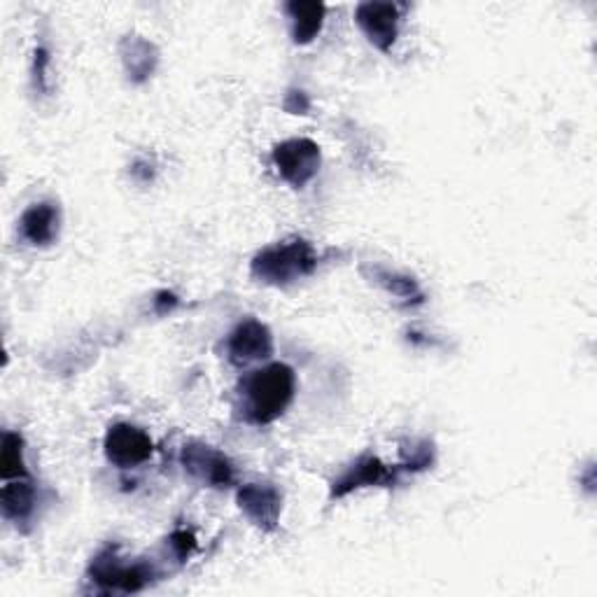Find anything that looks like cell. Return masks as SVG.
Wrapping results in <instances>:
<instances>
[{"label": "cell", "mask_w": 597, "mask_h": 597, "mask_svg": "<svg viewBox=\"0 0 597 597\" xmlns=\"http://www.w3.org/2000/svg\"><path fill=\"white\" fill-rule=\"evenodd\" d=\"M296 376L288 364H267L241 380V413L247 423L269 425L278 421L294 400Z\"/></svg>", "instance_id": "1"}, {"label": "cell", "mask_w": 597, "mask_h": 597, "mask_svg": "<svg viewBox=\"0 0 597 597\" xmlns=\"http://www.w3.org/2000/svg\"><path fill=\"white\" fill-rule=\"evenodd\" d=\"M315 267H318V255L310 243L294 239L261 251L253 261V276L269 285H290L310 276Z\"/></svg>", "instance_id": "2"}, {"label": "cell", "mask_w": 597, "mask_h": 597, "mask_svg": "<svg viewBox=\"0 0 597 597\" xmlns=\"http://www.w3.org/2000/svg\"><path fill=\"white\" fill-rule=\"evenodd\" d=\"M320 147L310 138H292L273 149V163L285 182L302 190L320 171Z\"/></svg>", "instance_id": "3"}, {"label": "cell", "mask_w": 597, "mask_h": 597, "mask_svg": "<svg viewBox=\"0 0 597 597\" xmlns=\"http://www.w3.org/2000/svg\"><path fill=\"white\" fill-rule=\"evenodd\" d=\"M89 574H92V582L101 584L106 590L136 593L153 582L155 570L143 565V562L126 565V562H120L118 553H114L112 549H106L92 562Z\"/></svg>", "instance_id": "4"}, {"label": "cell", "mask_w": 597, "mask_h": 597, "mask_svg": "<svg viewBox=\"0 0 597 597\" xmlns=\"http://www.w3.org/2000/svg\"><path fill=\"white\" fill-rule=\"evenodd\" d=\"M103 448L106 458L120 470L138 467V464L147 462L155 453V443L149 439V435H145L141 427L129 423L112 425L103 439Z\"/></svg>", "instance_id": "5"}, {"label": "cell", "mask_w": 597, "mask_h": 597, "mask_svg": "<svg viewBox=\"0 0 597 597\" xmlns=\"http://www.w3.org/2000/svg\"><path fill=\"white\" fill-rule=\"evenodd\" d=\"M273 355V337L267 325L247 318L227 339V357L236 367H251Z\"/></svg>", "instance_id": "6"}, {"label": "cell", "mask_w": 597, "mask_h": 597, "mask_svg": "<svg viewBox=\"0 0 597 597\" xmlns=\"http://www.w3.org/2000/svg\"><path fill=\"white\" fill-rule=\"evenodd\" d=\"M180 460L185 472H190L206 486L227 488L234 484V467H231V462L206 443H185Z\"/></svg>", "instance_id": "7"}, {"label": "cell", "mask_w": 597, "mask_h": 597, "mask_svg": "<svg viewBox=\"0 0 597 597\" xmlns=\"http://www.w3.org/2000/svg\"><path fill=\"white\" fill-rule=\"evenodd\" d=\"M239 507L264 533H273L283 511V495L271 484H247L239 490Z\"/></svg>", "instance_id": "8"}, {"label": "cell", "mask_w": 597, "mask_h": 597, "mask_svg": "<svg viewBox=\"0 0 597 597\" xmlns=\"http://www.w3.org/2000/svg\"><path fill=\"white\" fill-rule=\"evenodd\" d=\"M355 22L367 33L378 49H390L400 33V5L394 3H362L355 10Z\"/></svg>", "instance_id": "9"}, {"label": "cell", "mask_w": 597, "mask_h": 597, "mask_svg": "<svg viewBox=\"0 0 597 597\" xmlns=\"http://www.w3.org/2000/svg\"><path fill=\"white\" fill-rule=\"evenodd\" d=\"M394 484V472H390L383 462L374 455L360 458L353 467H348L331 486V497H345L364 486H386Z\"/></svg>", "instance_id": "10"}, {"label": "cell", "mask_w": 597, "mask_h": 597, "mask_svg": "<svg viewBox=\"0 0 597 597\" xmlns=\"http://www.w3.org/2000/svg\"><path fill=\"white\" fill-rule=\"evenodd\" d=\"M59 222H61V212L57 204L52 202L33 204L20 220L22 239L36 247L52 245L54 239L59 236Z\"/></svg>", "instance_id": "11"}, {"label": "cell", "mask_w": 597, "mask_h": 597, "mask_svg": "<svg viewBox=\"0 0 597 597\" xmlns=\"http://www.w3.org/2000/svg\"><path fill=\"white\" fill-rule=\"evenodd\" d=\"M0 504H3V516L12 523L31 521L33 511H36V488L28 478H14L12 484L3 488L0 495Z\"/></svg>", "instance_id": "12"}, {"label": "cell", "mask_w": 597, "mask_h": 597, "mask_svg": "<svg viewBox=\"0 0 597 597\" xmlns=\"http://www.w3.org/2000/svg\"><path fill=\"white\" fill-rule=\"evenodd\" d=\"M285 12L292 20V38L296 45H308L318 36L327 8L322 3H288Z\"/></svg>", "instance_id": "13"}, {"label": "cell", "mask_w": 597, "mask_h": 597, "mask_svg": "<svg viewBox=\"0 0 597 597\" xmlns=\"http://www.w3.org/2000/svg\"><path fill=\"white\" fill-rule=\"evenodd\" d=\"M122 54H124L122 59H124L126 73H129L131 80L143 82V80H147L149 75H153L155 63H157V52H155V47L149 45L147 40H143L138 36H129L122 42Z\"/></svg>", "instance_id": "14"}, {"label": "cell", "mask_w": 597, "mask_h": 597, "mask_svg": "<svg viewBox=\"0 0 597 597\" xmlns=\"http://www.w3.org/2000/svg\"><path fill=\"white\" fill-rule=\"evenodd\" d=\"M0 474L3 478H28L24 462V439L14 432L3 435V451H0Z\"/></svg>", "instance_id": "15"}, {"label": "cell", "mask_w": 597, "mask_h": 597, "mask_svg": "<svg viewBox=\"0 0 597 597\" xmlns=\"http://www.w3.org/2000/svg\"><path fill=\"white\" fill-rule=\"evenodd\" d=\"M169 546H171L173 556L180 562H185L196 551V539H194L192 533H187V529H178V533H173L169 537Z\"/></svg>", "instance_id": "16"}, {"label": "cell", "mask_w": 597, "mask_h": 597, "mask_svg": "<svg viewBox=\"0 0 597 597\" xmlns=\"http://www.w3.org/2000/svg\"><path fill=\"white\" fill-rule=\"evenodd\" d=\"M378 283L386 285L392 294L397 296H411V294H418V288L416 283H413L411 278H400V276H390V273H378Z\"/></svg>", "instance_id": "17"}, {"label": "cell", "mask_w": 597, "mask_h": 597, "mask_svg": "<svg viewBox=\"0 0 597 597\" xmlns=\"http://www.w3.org/2000/svg\"><path fill=\"white\" fill-rule=\"evenodd\" d=\"M47 63H49V57H47V49L38 47L36 49V80H40V85L45 87V73H47Z\"/></svg>", "instance_id": "18"}, {"label": "cell", "mask_w": 597, "mask_h": 597, "mask_svg": "<svg viewBox=\"0 0 597 597\" xmlns=\"http://www.w3.org/2000/svg\"><path fill=\"white\" fill-rule=\"evenodd\" d=\"M175 304H178V298H175V294H171V292H159V294H157V298H155V306H157V310H159V313L173 310V308H175Z\"/></svg>", "instance_id": "19"}]
</instances>
